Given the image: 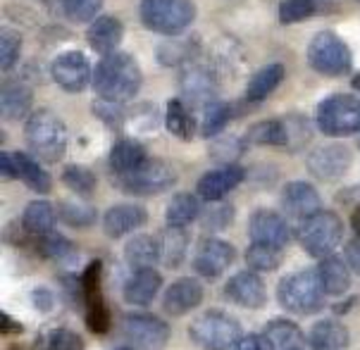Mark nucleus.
<instances>
[{
  "label": "nucleus",
  "mask_w": 360,
  "mask_h": 350,
  "mask_svg": "<svg viewBox=\"0 0 360 350\" xmlns=\"http://www.w3.org/2000/svg\"><path fill=\"white\" fill-rule=\"evenodd\" d=\"M143 84L141 67L129 53H110L103 55V60L94 70V86L96 96L110 103H129L139 93Z\"/></svg>",
  "instance_id": "obj_1"
},
{
  "label": "nucleus",
  "mask_w": 360,
  "mask_h": 350,
  "mask_svg": "<svg viewBox=\"0 0 360 350\" xmlns=\"http://www.w3.org/2000/svg\"><path fill=\"white\" fill-rule=\"evenodd\" d=\"M24 138H27L29 150L41 162H60L67 153V134L65 122L51 110H34L24 122Z\"/></svg>",
  "instance_id": "obj_2"
},
{
  "label": "nucleus",
  "mask_w": 360,
  "mask_h": 350,
  "mask_svg": "<svg viewBox=\"0 0 360 350\" xmlns=\"http://www.w3.org/2000/svg\"><path fill=\"white\" fill-rule=\"evenodd\" d=\"M325 286L317 274V269H301V272H291L282 276L277 284V300L282 310L291 312L298 317L315 315L325 308Z\"/></svg>",
  "instance_id": "obj_3"
},
{
  "label": "nucleus",
  "mask_w": 360,
  "mask_h": 350,
  "mask_svg": "<svg viewBox=\"0 0 360 350\" xmlns=\"http://www.w3.org/2000/svg\"><path fill=\"white\" fill-rule=\"evenodd\" d=\"M188 336L203 350H231L243 336L239 319L224 310H205L188 324Z\"/></svg>",
  "instance_id": "obj_4"
},
{
  "label": "nucleus",
  "mask_w": 360,
  "mask_h": 350,
  "mask_svg": "<svg viewBox=\"0 0 360 350\" xmlns=\"http://www.w3.org/2000/svg\"><path fill=\"white\" fill-rule=\"evenodd\" d=\"M341 238H344V222L332 210H320L298 222V243L315 260L334 255Z\"/></svg>",
  "instance_id": "obj_5"
},
{
  "label": "nucleus",
  "mask_w": 360,
  "mask_h": 350,
  "mask_svg": "<svg viewBox=\"0 0 360 350\" xmlns=\"http://www.w3.org/2000/svg\"><path fill=\"white\" fill-rule=\"evenodd\" d=\"M315 124L325 136L344 138L360 134V98L351 93H332L317 105Z\"/></svg>",
  "instance_id": "obj_6"
},
{
  "label": "nucleus",
  "mask_w": 360,
  "mask_h": 350,
  "mask_svg": "<svg viewBox=\"0 0 360 350\" xmlns=\"http://www.w3.org/2000/svg\"><path fill=\"white\" fill-rule=\"evenodd\" d=\"M141 22L146 29L160 36H176L186 32L196 20L193 0H141Z\"/></svg>",
  "instance_id": "obj_7"
},
{
  "label": "nucleus",
  "mask_w": 360,
  "mask_h": 350,
  "mask_svg": "<svg viewBox=\"0 0 360 350\" xmlns=\"http://www.w3.org/2000/svg\"><path fill=\"white\" fill-rule=\"evenodd\" d=\"M308 65L322 77H344L349 74L353 67L351 48L346 46L344 39H339V34L320 32L308 43Z\"/></svg>",
  "instance_id": "obj_8"
},
{
  "label": "nucleus",
  "mask_w": 360,
  "mask_h": 350,
  "mask_svg": "<svg viewBox=\"0 0 360 350\" xmlns=\"http://www.w3.org/2000/svg\"><path fill=\"white\" fill-rule=\"evenodd\" d=\"M115 183L129 195H158L176 183V171L160 157H148L131 174L115 176Z\"/></svg>",
  "instance_id": "obj_9"
},
{
  "label": "nucleus",
  "mask_w": 360,
  "mask_h": 350,
  "mask_svg": "<svg viewBox=\"0 0 360 350\" xmlns=\"http://www.w3.org/2000/svg\"><path fill=\"white\" fill-rule=\"evenodd\" d=\"M122 327L134 350H162L172 336L169 324L153 312H129L122 319Z\"/></svg>",
  "instance_id": "obj_10"
},
{
  "label": "nucleus",
  "mask_w": 360,
  "mask_h": 350,
  "mask_svg": "<svg viewBox=\"0 0 360 350\" xmlns=\"http://www.w3.org/2000/svg\"><path fill=\"white\" fill-rule=\"evenodd\" d=\"M84 281V315L91 334H108L110 331V310L103 296V262L94 260L82 274Z\"/></svg>",
  "instance_id": "obj_11"
},
{
  "label": "nucleus",
  "mask_w": 360,
  "mask_h": 350,
  "mask_svg": "<svg viewBox=\"0 0 360 350\" xmlns=\"http://www.w3.org/2000/svg\"><path fill=\"white\" fill-rule=\"evenodd\" d=\"M53 82L67 93H79L94 82V72H91L89 58L82 51H67L60 53L51 65Z\"/></svg>",
  "instance_id": "obj_12"
},
{
  "label": "nucleus",
  "mask_w": 360,
  "mask_h": 350,
  "mask_svg": "<svg viewBox=\"0 0 360 350\" xmlns=\"http://www.w3.org/2000/svg\"><path fill=\"white\" fill-rule=\"evenodd\" d=\"M353 164V150L344 143H327L315 148L306 160V167L315 179L337 181Z\"/></svg>",
  "instance_id": "obj_13"
},
{
  "label": "nucleus",
  "mask_w": 360,
  "mask_h": 350,
  "mask_svg": "<svg viewBox=\"0 0 360 350\" xmlns=\"http://www.w3.org/2000/svg\"><path fill=\"white\" fill-rule=\"evenodd\" d=\"M236 248L229 241L207 236L198 243V250L193 255V269L203 279H219L227 269L234 265Z\"/></svg>",
  "instance_id": "obj_14"
},
{
  "label": "nucleus",
  "mask_w": 360,
  "mask_h": 350,
  "mask_svg": "<svg viewBox=\"0 0 360 350\" xmlns=\"http://www.w3.org/2000/svg\"><path fill=\"white\" fill-rule=\"evenodd\" d=\"M248 236H251V243L274 245L284 250V245L291 241V226L279 212L258 207L248 219Z\"/></svg>",
  "instance_id": "obj_15"
},
{
  "label": "nucleus",
  "mask_w": 360,
  "mask_h": 350,
  "mask_svg": "<svg viewBox=\"0 0 360 350\" xmlns=\"http://www.w3.org/2000/svg\"><path fill=\"white\" fill-rule=\"evenodd\" d=\"M222 293L227 300H231L234 305L246 308V310H260V308H265V303H267L265 281H262L260 274L253 272V269H243V272H236L234 276H229Z\"/></svg>",
  "instance_id": "obj_16"
},
{
  "label": "nucleus",
  "mask_w": 360,
  "mask_h": 350,
  "mask_svg": "<svg viewBox=\"0 0 360 350\" xmlns=\"http://www.w3.org/2000/svg\"><path fill=\"white\" fill-rule=\"evenodd\" d=\"M282 210L286 217L303 222L310 214L322 210V198L317 193V188L308 181H289L282 188Z\"/></svg>",
  "instance_id": "obj_17"
},
{
  "label": "nucleus",
  "mask_w": 360,
  "mask_h": 350,
  "mask_svg": "<svg viewBox=\"0 0 360 350\" xmlns=\"http://www.w3.org/2000/svg\"><path fill=\"white\" fill-rule=\"evenodd\" d=\"M243 179H246V169L241 164H222L212 171H205L196 183L198 198H203L205 202H219Z\"/></svg>",
  "instance_id": "obj_18"
},
{
  "label": "nucleus",
  "mask_w": 360,
  "mask_h": 350,
  "mask_svg": "<svg viewBox=\"0 0 360 350\" xmlns=\"http://www.w3.org/2000/svg\"><path fill=\"white\" fill-rule=\"evenodd\" d=\"M203 284L193 276H181L167 286L162 296V310L169 317H184L186 312L196 310L203 303Z\"/></svg>",
  "instance_id": "obj_19"
},
{
  "label": "nucleus",
  "mask_w": 360,
  "mask_h": 350,
  "mask_svg": "<svg viewBox=\"0 0 360 350\" xmlns=\"http://www.w3.org/2000/svg\"><path fill=\"white\" fill-rule=\"evenodd\" d=\"M148 222V210L134 202H120V205L108 207V212L103 214V231L108 238H122L127 233L141 229Z\"/></svg>",
  "instance_id": "obj_20"
},
{
  "label": "nucleus",
  "mask_w": 360,
  "mask_h": 350,
  "mask_svg": "<svg viewBox=\"0 0 360 350\" xmlns=\"http://www.w3.org/2000/svg\"><path fill=\"white\" fill-rule=\"evenodd\" d=\"M34 91L20 79H10L0 91V112L8 122H20L34 112Z\"/></svg>",
  "instance_id": "obj_21"
},
{
  "label": "nucleus",
  "mask_w": 360,
  "mask_h": 350,
  "mask_svg": "<svg viewBox=\"0 0 360 350\" xmlns=\"http://www.w3.org/2000/svg\"><path fill=\"white\" fill-rule=\"evenodd\" d=\"M160 286H162V276L160 272H155L153 267L134 269V274L124 284V300L129 305L146 308V305L153 303L155 296L160 293Z\"/></svg>",
  "instance_id": "obj_22"
},
{
  "label": "nucleus",
  "mask_w": 360,
  "mask_h": 350,
  "mask_svg": "<svg viewBox=\"0 0 360 350\" xmlns=\"http://www.w3.org/2000/svg\"><path fill=\"white\" fill-rule=\"evenodd\" d=\"M308 346L310 350H349L351 334L339 319H320L308 331Z\"/></svg>",
  "instance_id": "obj_23"
},
{
  "label": "nucleus",
  "mask_w": 360,
  "mask_h": 350,
  "mask_svg": "<svg viewBox=\"0 0 360 350\" xmlns=\"http://www.w3.org/2000/svg\"><path fill=\"white\" fill-rule=\"evenodd\" d=\"M122 36H124V24H122L115 15H101L91 22V27L86 32V41L96 53L110 55V53L117 51V46L122 43Z\"/></svg>",
  "instance_id": "obj_24"
},
{
  "label": "nucleus",
  "mask_w": 360,
  "mask_h": 350,
  "mask_svg": "<svg viewBox=\"0 0 360 350\" xmlns=\"http://www.w3.org/2000/svg\"><path fill=\"white\" fill-rule=\"evenodd\" d=\"M160 241V262L167 269H179L184 265L186 253H188V231L186 226H172L167 224L158 236Z\"/></svg>",
  "instance_id": "obj_25"
},
{
  "label": "nucleus",
  "mask_w": 360,
  "mask_h": 350,
  "mask_svg": "<svg viewBox=\"0 0 360 350\" xmlns=\"http://www.w3.org/2000/svg\"><path fill=\"white\" fill-rule=\"evenodd\" d=\"M148 160L146 155V148L139 143L136 138H120L117 143L110 150V169H112L115 176H124L131 174L134 169H139L141 164Z\"/></svg>",
  "instance_id": "obj_26"
},
{
  "label": "nucleus",
  "mask_w": 360,
  "mask_h": 350,
  "mask_svg": "<svg viewBox=\"0 0 360 350\" xmlns=\"http://www.w3.org/2000/svg\"><path fill=\"white\" fill-rule=\"evenodd\" d=\"M12 157H15V162H17V179H20L24 186L32 188L34 193L51 191L53 179L44 169L39 157L29 155V153H22V150H12Z\"/></svg>",
  "instance_id": "obj_27"
},
{
  "label": "nucleus",
  "mask_w": 360,
  "mask_h": 350,
  "mask_svg": "<svg viewBox=\"0 0 360 350\" xmlns=\"http://www.w3.org/2000/svg\"><path fill=\"white\" fill-rule=\"evenodd\" d=\"M317 274L322 279V286H325L327 296H344L351 286V267L344 257L339 255H327L320 260V267H317Z\"/></svg>",
  "instance_id": "obj_28"
},
{
  "label": "nucleus",
  "mask_w": 360,
  "mask_h": 350,
  "mask_svg": "<svg viewBox=\"0 0 360 350\" xmlns=\"http://www.w3.org/2000/svg\"><path fill=\"white\" fill-rule=\"evenodd\" d=\"M181 91H184V98H188L191 103L207 105V103L215 101L217 82L203 67H188L184 77H181Z\"/></svg>",
  "instance_id": "obj_29"
},
{
  "label": "nucleus",
  "mask_w": 360,
  "mask_h": 350,
  "mask_svg": "<svg viewBox=\"0 0 360 350\" xmlns=\"http://www.w3.org/2000/svg\"><path fill=\"white\" fill-rule=\"evenodd\" d=\"M58 222V210L48 200H32L22 212V229L29 236H44V233L55 231Z\"/></svg>",
  "instance_id": "obj_30"
},
{
  "label": "nucleus",
  "mask_w": 360,
  "mask_h": 350,
  "mask_svg": "<svg viewBox=\"0 0 360 350\" xmlns=\"http://www.w3.org/2000/svg\"><path fill=\"white\" fill-rule=\"evenodd\" d=\"M124 260L131 269H146L155 267L160 262V241L155 236H134L124 245Z\"/></svg>",
  "instance_id": "obj_31"
},
{
  "label": "nucleus",
  "mask_w": 360,
  "mask_h": 350,
  "mask_svg": "<svg viewBox=\"0 0 360 350\" xmlns=\"http://www.w3.org/2000/svg\"><path fill=\"white\" fill-rule=\"evenodd\" d=\"M262 334L270 339L272 348L274 350H294V348H301L303 346V331L301 327L294 322V319H284V317H277V319H270L267 327L262 329Z\"/></svg>",
  "instance_id": "obj_32"
},
{
  "label": "nucleus",
  "mask_w": 360,
  "mask_h": 350,
  "mask_svg": "<svg viewBox=\"0 0 360 350\" xmlns=\"http://www.w3.org/2000/svg\"><path fill=\"white\" fill-rule=\"evenodd\" d=\"M284 82V67L279 63L265 65L262 70H258L251 77V82L246 86V101L251 103H260L265 101L272 91H277V86Z\"/></svg>",
  "instance_id": "obj_33"
},
{
  "label": "nucleus",
  "mask_w": 360,
  "mask_h": 350,
  "mask_svg": "<svg viewBox=\"0 0 360 350\" xmlns=\"http://www.w3.org/2000/svg\"><path fill=\"white\" fill-rule=\"evenodd\" d=\"M203 214L198 195L193 193H176L172 200L167 202V210H165V222L172 226H188L191 222Z\"/></svg>",
  "instance_id": "obj_34"
},
{
  "label": "nucleus",
  "mask_w": 360,
  "mask_h": 350,
  "mask_svg": "<svg viewBox=\"0 0 360 350\" xmlns=\"http://www.w3.org/2000/svg\"><path fill=\"white\" fill-rule=\"evenodd\" d=\"M246 143L251 145H274L286 148L289 145V131L282 119H262L246 131Z\"/></svg>",
  "instance_id": "obj_35"
},
{
  "label": "nucleus",
  "mask_w": 360,
  "mask_h": 350,
  "mask_svg": "<svg viewBox=\"0 0 360 350\" xmlns=\"http://www.w3.org/2000/svg\"><path fill=\"white\" fill-rule=\"evenodd\" d=\"M165 127L179 141H191L193 134H196V119L179 98H172L165 108Z\"/></svg>",
  "instance_id": "obj_36"
},
{
  "label": "nucleus",
  "mask_w": 360,
  "mask_h": 350,
  "mask_svg": "<svg viewBox=\"0 0 360 350\" xmlns=\"http://www.w3.org/2000/svg\"><path fill=\"white\" fill-rule=\"evenodd\" d=\"M58 217L72 229H89L98 219V212H96L94 205H86L82 200H60Z\"/></svg>",
  "instance_id": "obj_37"
},
{
  "label": "nucleus",
  "mask_w": 360,
  "mask_h": 350,
  "mask_svg": "<svg viewBox=\"0 0 360 350\" xmlns=\"http://www.w3.org/2000/svg\"><path fill=\"white\" fill-rule=\"evenodd\" d=\"M63 183L70 188L72 193L86 198V195L96 193L98 179H96V171L84 167V164H67V167L63 169Z\"/></svg>",
  "instance_id": "obj_38"
},
{
  "label": "nucleus",
  "mask_w": 360,
  "mask_h": 350,
  "mask_svg": "<svg viewBox=\"0 0 360 350\" xmlns=\"http://www.w3.org/2000/svg\"><path fill=\"white\" fill-rule=\"evenodd\" d=\"M231 119V108L227 103L212 101L205 105L203 112V122H200V136L203 138H215L224 131V127L229 124Z\"/></svg>",
  "instance_id": "obj_39"
},
{
  "label": "nucleus",
  "mask_w": 360,
  "mask_h": 350,
  "mask_svg": "<svg viewBox=\"0 0 360 350\" xmlns=\"http://www.w3.org/2000/svg\"><path fill=\"white\" fill-rule=\"evenodd\" d=\"M246 265L251 267L253 272H274V269L282 265V248L251 243L246 250Z\"/></svg>",
  "instance_id": "obj_40"
},
{
  "label": "nucleus",
  "mask_w": 360,
  "mask_h": 350,
  "mask_svg": "<svg viewBox=\"0 0 360 350\" xmlns=\"http://www.w3.org/2000/svg\"><path fill=\"white\" fill-rule=\"evenodd\" d=\"M39 253L48 257V260L65 262V260H70V257H75V245H72L70 238H65L63 233L51 231V233L39 236Z\"/></svg>",
  "instance_id": "obj_41"
},
{
  "label": "nucleus",
  "mask_w": 360,
  "mask_h": 350,
  "mask_svg": "<svg viewBox=\"0 0 360 350\" xmlns=\"http://www.w3.org/2000/svg\"><path fill=\"white\" fill-rule=\"evenodd\" d=\"M103 0H60V10L75 24H86L98 17Z\"/></svg>",
  "instance_id": "obj_42"
},
{
  "label": "nucleus",
  "mask_w": 360,
  "mask_h": 350,
  "mask_svg": "<svg viewBox=\"0 0 360 350\" xmlns=\"http://www.w3.org/2000/svg\"><path fill=\"white\" fill-rule=\"evenodd\" d=\"M315 12H317L315 0H282L279 3V22L282 24L306 22Z\"/></svg>",
  "instance_id": "obj_43"
},
{
  "label": "nucleus",
  "mask_w": 360,
  "mask_h": 350,
  "mask_svg": "<svg viewBox=\"0 0 360 350\" xmlns=\"http://www.w3.org/2000/svg\"><path fill=\"white\" fill-rule=\"evenodd\" d=\"M22 55V36L12 29H3L0 34V70L10 72Z\"/></svg>",
  "instance_id": "obj_44"
},
{
  "label": "nucleus",
  "mask_w": 360,
  "mask_h": 350,
  "mask_svg": "<svg viewBox=\"0 0 360 350\" xmlns=\"http://www.w3.org/2000/svg\"><path fill=\"white\" fill-rule=\"evenodd\" d=\"M231 222H234V205H229V202H215L200 214V224H203L205 231L227 229Z\"/></svg>",
  "instance_id": "obj_45"
},
{
  "label": "nucleus",
  "mask_w": 360,
  "mask_h": 350,
  "mask_svg": "<svg viewBox=\"0 0 360 350\" xmlns=\"http://www.w3.org/2000/svg\"><path fill=\"white\" fill-rule=\"evenodd\" d=\"M46 348L48 350H84L86 348V343H84V339L77 334V331L60 327V329H53L51 334H48Z\"/></svg>",
  "instance_id": "obj_46"
},
{
  "label": "nucleus",
  "mask_w": 360,
  "mask_h": 350,
  "mask_svg": "<svg viewBox=\"0 0 360 350\" xmlns=\"http://www.w3.org/2000/svg\"><path fill=\"white\" fill-rule=\"evenodd\" d=\"M94 112L103 124H108L110 129H120L124 124L127 115H129L122 110V103H110V101H103V98H98V101L94 103Z\"/></svg>",
  "instance_id": "obj_47"
},
{
  "label": "nucleus",
  "mask_w": 360,
  "mask_h": 350,
  "mask_svg": "<svg viewBox=\"0 0 360 350\" xmlns=\"http://www.w3.org/2000/svg\"><path fill=\"white\" fill-rule=\"evenodd\" d=\"M60 284H63L65 300L70 303V308L82 310L84 308V281L77 274H60Z\"/></svg>",
  "instance_id": "obj_48"
},
{
  "label": "nucleus",
  "mask_w": 360,
  "mask_h": 350,
  "mask_svg": "<svg viewBox=\"0 0 360 350\" xmlns=\"http://www.w3.org/2000/svg\"><path fill=\"white\" fill-rule=\"evenodd\" d=\"M186 55H188V48H186V43H181V41L167 39L162 46H158V63L160 65H169V67L179 65L186 60Z\"/></svg>",
  "instance_id": "obj_49"
},
{
  "label": "nucleus",
  "mask_w": 360,
  "mask_h": 350,
  "mask_svg": "<svg viewBox=\"0 0 360 350\" xmlns=\"http://www.w3.org/2000/svg\"><path fill=\"white\" fill-rule=\"evenodd\" d=\"M239 153H243V141H236V138H227V143H224V141H217V143L212 145V157L222 160L224 164H231L229 160L236 157Z\"/></svg>",
  "instance_id": "obj_50"
},
{
  "label": "nucleus",
  "mask_w": 360,
  "mask_h": 350,
  "mask_svg": "<svg viewBox=\"0 0 360 350\" xmlns=\"http://www.w3.org/2000/svg\"><path fill=\"white\" fill-rule=\"evenodd\" d=\"M32 303H34V308L39 310V312H44V315H48V312H53L55 310V296H53V291L48 286H39V288H34L32 291Z\"/></svg>",
  "instance_id": "obj_51"
},
{
  "label": "nucleus",
  "mask_w": 360,
  "mask_h": 350,
  "mask_svg": "<svg viewBox=\"0 0 360 350\" xmlns=\"http://www.w3.org/2000/svg\"><path fill=\"white\" fill-rule=\"evenodd\" d=\"M234 350H274L265 334H243Z\"/></svg>",
  "instance_id": "obj_52"
},
{
  "label": "nucleus",
  "mask_w": 360,
  "mask_h": 350,
  "mask_svg": "<svg viewBox=\"0 0 360 350\" xmlns=\"http://www.w3.org/2000/svg\"><path fill=\"white\" fill-rule=\"evenodd\" d=\"M344 260L349 262L351 272L353 274H360V236L351 238L349 243H346L344 248Z\"/></svg>",
  "instance_id": "obj_53"
},
{
  "label": "nucleus",
  "mask_w": 360,
  "mask_h": 350,
  "mask_svg": "<svg viewBox=\"0 0 360 350\" xmlns=\"http://www.w3.org/2000/svg\"><path fill=\"white\" fill-rule=\"evenodd\" d=\"M22 331H24L22 322H17V319L10 317L8 312H0V334L15 336V334H22Z\"/></svg>",
  "instance_id": "obj_54"
},
{
  "label": "nucleus",
  "mask_w": 360,
  "mask_h": 350,
  "mask_svg": "<svg viewBox=\"0 0 360 350\" xmlns=\"http://www.w3.org/2000/svg\"><path fill=\"white\" fill-rule=\"evenodd\" d=\"M0 169H3L5 179H17V162H15V157H12V150L0 153Z\"/></svg>",
  "instance_id": "obj_55"
},
{
  "label": "nucleus",
  "mask_w": 360,
  "mask_h": 350,
  "mask_svg": "<svg viewBox=\"0 0 360 350\" xmlns=\"http://www.w3.org/2000/svg\"><path fill=\"white\" fill-rule=\"evenodd\" d=\"M360 303V298L358 296H349V298H346V300H341V303H337V305H334V315H349V312L353 310V308H356V305Z\"/></svg>",
  "instance_id": "obj_56"
},
{
  "label": "nucleus",
  "mask_w": 360,
  "mask_h": 350,
  "mask_svg": "<svg viewBox=\"0 0 360 350\" xmlns=\"http://www.w3.org/2000/svg\"><path fill=\"white\" fill-rule=\"evenodd\" d=\"M351 229L356 236H360V205L353 207V212H351Z\"/></svg>",
  "instance_id": "obj_57"
},
{
  "label": "nucleus",
  "mask_w": 360,
  "mask_h": 350,
  "mask_svg": "<svg viewBox=\"0 0 360 350\" xmlns=\"http://www.w3.org/2000/svg\"><path fill=\"white\" fill-rule=\"evenodd\" d=\"M351 84H353V89H356L358 93H360V74H356V77H353V82H351Z\"/></svg>",
  "instance_id": "obj_58"
},
{
  "label": "nucleus",
  "mask_w": 360,
  "mask_h": 350,
  "mask_svg": "<svg viewBox=\"0 0 360 350\" xmlns=\"http://www.w3.org/2000/svg\"><path fill=\"white\" fill-rule=\"evenodd\" d=\"M115 350H134V348H131V346H117Z\"/></svg>",
  "instance_id": "obj_59"
},
{
  "label": "nucleus",
  "mask_w": 360,
  "mask_h": 350,
  "mask_svg": "<svg viewBox=\"0 0 360 350\" xmlns=\"http://www.w3.org/2000/svg\"><path fill=\"white\" fill-rule=\"evenodd\" d=\"M356 193H358V198H360V188H358V191H356Z\"/></svg>",
  "instance_id": "obj_60"
},
{
  "label": "nucleus",
  "mask_w": 360,
  "mask_h": 350,
  "mask_svg": "<svg viewBox=\"0 0 360 350\" xmlns=\"http://www.w3.org/2000/svg\"><path fill=\"white\" fill-rule=\"evenodd\" d=\"M294 350H303V348H294Z\"/></svg>",
  "instance_id": "obj_61"
}]
</instances>
